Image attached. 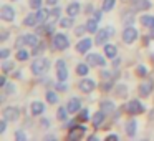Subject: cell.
I'll return each instance as SVG.
<instances>
[{
  "label": "cell",
  "mask_w": 154,
  "mask_h": 141,
  "mask_svg": "<svg viewBox=\"0 0 154 141\" xmlns=\"http://www.w3.org/2000/svg\"><path fill=\"white\" fill-rule=\"evenodd\" d=\"M48 68H50V61H48L47 58H37V60L32 63V71H33V75H37V77L45 75L48 71Z\"/></svg>",
  "instance_id": "obj_1"
},
{
  "label": "cell",
  "mask_w": 154,
  "mask_h": 141,
  "mask_svg": "<svg viewBox=\"0 0 154 141\" xmlns=\"http://www.w3.org/2000/svg\"><path fill=\"white\" fill-rule=\"evenodd\" d=\"M68 45H70V40L66 38V35L55 33V37H53V47L57 48V50H66Z\"/></svg>",
  "instance_id": "obj_2"
},
{
  "label": "cell",
  "mask_w": 154,
  "mask_h": 141,
  "mask_svg": "<svg viewBox=\"0 0 154 141\" xmlns=\"http://www.w3.org/2000/svg\"><path fill=\"white\" fill-rule=\"evenodd\" d=\"M86 133V128L83 126V124H80V126H73L70 128V131H68V139L70 141H78L83 138V134Z\"/></svg>",
  "instance_id": "obj_3"
},
{
  "label": "cell",
  "mask_w": 154,
  "mask_h": 141,
  "mask_svg": "<svg viewBox=\"0 0 154 141\" xmlns=\"http://www.w3.org/2000/svg\"><path fill=\"white\" fill-rule=\"evenodd\" d=\"M126 110H128L129 114H141L144 111V106L141 105L139 100H133V101H129V103L126 105Z\"/></svg>",
  "instance_id": "obj_4"
},
{
  "label": "cell",
  "mask_w": 154,
  "mask_h": 141,
  "mask_svg": "<svg viewBox=\"0 0 154 141\" xmlns=\"http://www.w3.org/2000/svg\"><path fill=\"white\" fill-rule=\"evenodd\" d=\"M2 114H4V118L7 121H17L18 116H20V111H18V108H15V106H7Z\"/></svg>",
  "instance_id": "obj_5"
},
{
  "label": "cell",
  "mask_w": 154,
  "mask_h": 141,
  "mask_svg": "<svg viewBox=\"0 0 154 141\" xmlns=\"http://www.w3.org/2000/svg\"><path fill=\"white\" fill-rule=\"evenodd\" d=\"M57 77H58V80L66 81V78H68V68H66L65 60H58L57 61Z\"/></svg>",
  "instance_id": "obj_6"
},
{
  "label": "cell",
  "mask_w": 154,
  "mask_h": 141,
  "mask_svg": "<svg viewBox=\"0 0 154 141\" xmlns=\"http://www.w3.org/2000/svg\"><path fill=\"white\" fill-rule=\"evenodd\" d=\"M0 18H2L4 22H14V18H15L14 8H12L10 5H4L2 10H0Z\"/></svg>",
  "instance_id": "obj_7"
},
{
  "label": "cell",
  "mask_w": 154,
  "mask_h": 141,
  "mask_svg": "<svg viewBox=\"0 0 154 141\" xmlns=\"http://www.w3.org/2000/svg\"><path fill=\"white\" fill-rule=\"evenodd\" d=\"M137 38V30L134 27H126V30L123 32V42L124 43H133Z\"/></svg>",
  "instance_id": "obj_8"
},
{
  "label": "cell",
  "mask_w": 154,
  "mask_h": 141,
  "mask_svg": "<svg viewBox=\"0 0 154 141\" xmlns=\"http://www.w3.org/2000/svg\"><path fill=\"white\" fill-rule=\"evenodd\" d=\"M78 88H80L83 93H91V91L96 88V83H94V80H90V78H85V80H81L80 83H78Z\"/></svg>",
  "instance_id": "obj_9"
},
{
  "label": "cell",
  "mask_w": 154,
  "mask_h": 141,
  "mask_svg": "<svg viewBox=\"0 0 154 141\" xmlns=\"http://www.w3.org/2000/svg\"><path fill=\"white\" fill-rule=\"evenodd\" d=\"M86 61L90 65H100V67H104V65H106V60H104L103 57H101V55H96V53H90L86 57Z\"/></svg>",
  "instance_id": "obj_10"
},
{
  "label": "cell",
  "mask_w": 154,
  "mask_h": 141,
  "mask_svg": "<svg viewBox=\"0 0 154 141\" xmlns=\"http://www.w3.org/2000/svg\"><path fill=\"white\" fill-rule=\"evenodd\" d=\"M109 32L106 30V28H103V30L96 32V38H94V43L96 45H106V40L109 38Z\"/></svg>",
  "instance_id": "obj_11"
},
{
  "label": "cell",
  "mask_w": 154,
  "mask_h": 141,
  "mask_svg": "<svg viewBox=\"0 0 154 141\" xmlns=\"http://www.w3.org/2000/svg\"><path fill=\"white\" fill-rule=\"evenodd\" d=\"M151 8V2L149 0H134L133 4V12H143Z\"/></svg>",
  "instance_id": "obj_12"
},
{
  "label": "cell",
  "mask_w": 154,
  "mask_h": 141,
  "mask_svg": "<svg viewBox=\"0 0 154 141\" xmlns=\"http://www.w3.org/2000/svg\"><path fill=\"white\" fill-rule=\"evenodd\" d=\"M91 48V40L90 38H83L76 43V52L78 53H86L88 50Z\"/></svg>",
  "instance_id": "obj_13"
},
{
  "label": "cell",
  "mask_w": 154,
  "mask_h": 141,
  "mask_svg": "<svg viewBox=\"0 0 154 141\" xmlns=\"http://www.w3.org/2000/svg\"><path fill=\"white\" fill-rule=\"evenodd\" d=\"M151 91H152V81L151 80H147V81H144V83L139 85V95L141 96H149Z\"/></svg>",
  "instance_id": "obj_14"
},
{
  "label": "cell",
  "mask_w": 154,
  "mask_h": 141,
  "mask_svg": "<svg viewBox=\"0 0 154 141\" xmlns=\"http://www.w3.org/2000/svg\"><path fill=\"white\" fill-rule=\"evenodd\" d=\"M80 106H81V100H78V98H71L70 101H68L66 108L70 113H76V111H80Z\"/></svg>",
  "instance_id": "obj_15"
},
{
  "label": "cell",
  "mask_w": 154,
  "mask_h": 141,
  "mask_svg": "<svg viewBox=\"0 0 154 141\" xmlns=\"http://www.w3.org/2000/svg\"><path fill=\"white\" fill-rule=\"evenodd\" d=\"M43 111H45V105L42 101H33L32 103V114L33 116H40Z\"/></svg>",
  "instance_id": "obj_16"
},
{
  "label": "cell",
  "mask_w": 154,
  "mask_h": 141,
  "mask_svg": "<svg viewBox=\"0 0 154 141\" xmlns=\"http://www.w3.org/2000/svg\"><path fill=\"white\" fill-rule=\"evenodd\" d=\"M104 116H106V113H104L103 110L98 111V113H94V114H93V118H91V121H93V126H94V128L100 126V124L104 121Z\"/></svg>",
  "instance_id": "obj_17"
},
{
  "label": "cell",
  "mask_w": 154,
  "mask_h": 141,
  "mask_svg": "<svg viewBox=\"0 0 154 141\" xmlns=\"http://www.w3.org/2000/svg\"><path fill=\"white\" fill-rule=\"evenodd\" d=\"M66 14L70 15V17H76V15L80 14V4H78V2H71L66 7Z\"/></svg>",
  "instance_id": "obj_18"
},
{
  "label": "cell",
  "mask_w": 154,
  "mask_h": 141,
  "mask_svg": "<svg viewBox=\"0 0 154 141\" xmlns=\"http://www.w3.org/2000/svg\"><path fill=\"white\" fill-rule=\"evenodd\" d=\"M136 128H137V123L134 120H129L126 123V134L128 136H134L136 134Z\"/></svg>",
  "instance_id": "obj_19"
},
{
  "label": "cell",
  "mask_w": 154,
  "mask_h": 141,
  "mask_svg": "<svg viewBox=\"0 0 154 141\" xmlns=\"http://www.w3.org/2000/svg\"><path fill=\"white\" fill-rule=\"evenodd\" d=\"M25 37V45H28V47H37L38 45V38H37V35H33V33H27V35H23Z\"/></svg>",
  "instance_id": "obj_20"
},
{
  "label": "cell",
  "mask_w": 154,
  "mask_h": 141,
  "mask_svg": "<svg viewBox=\"0 0 154 141\" xmlns=\"http://www.w3.org/2000/svg\"><path fill=\"white\" fill-rule=\"evenodd\" d=\"M98 18L94 17V18H90V20H88V24H86V28H88V32H90V33H96L98 32Z\"/></svg>",
  "instance_id": "obj_21"
},
{
  "label": "cell",
  "mask_w": 154,
  "mask_h": 141,
  "mask_svg": "<svg viewBox=\"0 0 154 141\" xmlns=\"http://www.w3.org/2000/svg\"><path fill=\"white\" fill-rule=\"evenodd\" d=\"M141 24L146 28H154V17H151V15H143V17H141Z\"/></svg>",
  "instance_id": "obj_22"
},
{
  "label": "cell",
  "mask_w": 154,
  "mask_h": 141,
  "mask_svg": "<svg viewBox=\"0 0 154 141\" xmlns=\"http://www.w3.org/2000/svg\"><path fill=\"white\" fill-rule=\"evenodd\" d=\"M101 110H103L106 114L113 113V111H114V103H113V101H109V100H106V101H101Z\"/></svg>",
  "instance_id": "obj_23"
},
{
  "label": "cell",
  "mask_w": 154,
  "mask_h": 141,
  "mask_svg": "<svg viewBox=\"0 0 154 141\" xmlns=\"http://www.w3.org/2000/svg\"><path fill=\"white\" fill-rule=\"evenodd\" d=\"M48 15H50V12H48L47 8H38L37 10V18H38L40 24H45V22H47Z\"/></svg>",
  "instance_id": "obj_24"
},
{
  "label": "cell",
  "mask_w": 154,
  "mask_h": 141,
  "mask_svg": "<svg viewBox=\"0 0 154 141\" xmlns=\"http://www.w3.org/2000/svg\"><path fill=\"white\" fill-rule=\"evenodd\" d=\"M37 22H38L37 14H30V15H27V17H25L23 24L27 25V27H35V24H37Z\"/></svg>",
  "instance_id": "obj_25"
},
{
  "label": "cell",
  "mask_w": 154,
  "mask_h": 141,
  "mask_svg": "<svg viewBox=\"0 0 154 141\" xmlns=\"http://www.w3.org/2000/svg\"><path fill=\"white\" fill-rule=\"evenodd\" d=\"M104 53H106L108 58H114L116 57V47L114 45H104Z\"/></svg>",
  "instance_id": "obj_26"
},
{
  "label": "cell",
  "mask_w": 154,
  "mask_h": 141,
  "mask_svg": "<svg viewBox=\"0 0 154 141\" xmlns=\"http://www.w3.org/2000/svg\"><path fill=\"white\" fill-rule=\"evenodd\" d=\"M123 24L126 25V27H133V24H134V15H133V12L124 15V17H123Z\"/></svg>",
  "instance_id": "obj_27"
},
{
  "label": "cell",
  "mask_w": 154,
  "mask_h": 141,
  "mask_svg": "<svg viewBox=\"0 0 154 141\" xmlns=\"http://www.w3.org/2000/svg\"><path fill=\"white\" fill-rule=\"evenodd\" d=\"M47 101L48 103H58V95L55 91H47Z\"/></svg>",
  "instance_id": "obj_28"
},
{
  "label": "cell",
  "mask_w": 154,
  "mask_h": 141,
  "mask_svg": "<svg viewBox=\"0 0 154 141\" xmlns=\"http://www.w3.org/2000/svg\"><path fill=\"white\" fill-rule=\"evenodd\" d=\"M66 113H70V111H68V108H60V110H58V113H57L58 120H60V121H65V120L68 118Z\"/></svg>",
  "instance_id": "obj_29"
},
{
  "label": "cell",
  "mask_w": 154,
  "mask_h": 141,
  "mask_svg": "<svg viewBox=\"0 0 154 141\" xmlns=\"http://www.w3.org/2000/svg\"><path fill=\"white\" fill-rule=\"evenodd\" d=\"M114 4H116V0H104V2H103V10H104V12L113 10Z\"/></svg>",
  "instance_id": "obj_30"
},
{
  "label": "cell",
  "mask_w": 154,
  "mask_h": 141,
  "mask_svg": "<svg viewBox=\"0 0 154 141\" xmlns=\"http://www.w3.org/2000/svg\"><path fill=\"white\" fill-rule=\"evenodd\" d=\"M76 73L78 75H81V77H85V75H88V65H85V63H80L76 67Z\"/></svg>",
  "instance_id": "obj_31"
},
{
  "label": "cell",
  "mask_w": 154,
  "mask_h": 141,
  "mask_svg": "<svg viewBox=\"0 0 154 141\" xmlns=\"http://www.w3.org/2000/svg\"><path fill=\"white\" fill-rule=\"evenodd\" d=\"M28 57H30V53H28L27 50H18V52H17V60H20V61L27 60Z\"/></svg>",
  "instance_id": "obj_32"
},
{
  "label": "cell",
  "mask_w": 154,
  "mask_h": 141,
  "mask_svg": "<svg viewBox=\"0 0 154 141\" xmlns=\"http://www.w3.org/2000/svg\"><path fill=\"white\" fill-rule=\"evenodd\" d=\"M118 90H116V95L118 96H121V98H124L128 95V90H126V86H124V85H119V86H116Z\"/></svg>",
  "instance_id": "obj_33"
},
{
  "label": "cell",
  "mask_w": 154,
  "mask_h": 141,
  "mask_svg": "<svg viewBox=\"0 0 154 141\" xmlns=\"http://www.w3.org/2000/svg\"><path fill=\"white\" fill-rule=\"evenodd\" d=\"M60 25H61V27H63V28H70V27H73V18H63V20H61L60 22Z\"/></svg>",
  "instance_id": "obj_34"
},
{
  "label": "cell",
  "mask_w": 154,
  "mask_h": 141,
  "mask_svg": "<svg viewBox=\"0 0 154 141\" xmlns=\"http://www.w3.org/2000/svg\"><path fill=\"white\" fill-rule=\"evenodd\" d=\"M55 88H57L58 91H66V90H68V85L65 83V81H61V80H60L57 85H55Z\"/></svg>",
  "instance_id": "obj_35"
},
{
  "label": "cell",
  "mask_w": 154,
  "mask_h": 141,
  "mask_svg": "<svg viewBox=\"0 0 154 141\" xmlns=\"http://www.w3.org/2000/svg\"><path fill=\"white\" fill-rule=\"evenodd\" d=\"M42 2L43 0H30V7L33 10H38V8H42Z\"/></svg>",
  "instance_id": "obj_36"
},
{
  "label": "cell",
  "mask_w": 154,
  "mask_h": 141,
  "mask_svg": "<svg viewBox=\"0 0 154 141\" xmlns=\"http://www.w3.org/2000/svg\"><path fill=\"white\" fill-rule=\"evenodd\" d=\"M2 70H4V71L14 70V61H4V63H2Z\"/></svg>",
  "instance_id": "obj_37"
},
{
  "label": "cell",
  "mask_w": 154,
  "mask_h": 141,
  "mask_svg": "<svg viewBox=\"0 0 154 141\" xmlns=\"http://www.w3.org/2000/svg\"><path fill=\"white\" fill-rule=\"evenodd\" d=\"M88 114H90V113H88V110H81L80 114H78V120H80V121H86L88 118H90Z\"/></svg>",
  "instance_id": "obj_38"
},
{
  "label": "cell",
  "mask_w": 154,
  "mask_h": 141,
  "mask_svg": "<svg viewBox=\"0 0 154 141\" xmlns=\"http://www.w3.org/2000/svg\"><path fill=\"white\" fill-rule=\"evenodd\" d=\"M86 30H88V28H86V25H80V27H76V28H75V35H78V37H80V35H83Z\"/></svg>",
  "instance_id": "obj_39"
},
{
  "label": "cell",
  "mask_w": 154,
  "mask_h": 141,
  "mask_svg": "<svg viewBox=\"0 0 154 141\" xmlns=\"http://www.w3.org/2000/svg\"><path fill=\"white\" fill-rule=\"evenodd\" d=\"M146 75H147V68L146 67H143V65L137 67V77H146Z\"/></svg>",
  "instance_id": "obj_40"
},
{
  "label": "cell",
  "mask_w": 154,
  "mask_h": 141,
  "mask_svg": "<svg viewBox=\"0 0 154 141\" xmlns=\"http://www.w3.org/2000/svg\"><path fill=\"white\" fill-rule=\"evenodd\" d=\"M15 138H17L18 141H25V139H27V136H25V133L22 130H18L17 133H15Z\"/></svg>",
  "instance_id": "obj_41"
},
{
  "label": "cell",
  "mask_w": 154,
  "mask_h": 141,
  "mask_svg": "<svg viewBox=\"0 0 154 141\" xmlns=\"http://www.w3.org/2000/svg\"><path fill=\"white\" fill-rule=\"evenodd\" d=\"M43 50H45V43L42 42V43H38V45H37V48L33 50V53H35V55H38V53H42Z\"/></svg>",
  "instance_id": "obj_42"
},
{
  "label": "cell",
  "mask_w": 154,
  "mask_h": 141,
  "mask_svg": "<svg viewBox=\"0 0 154 141\" xmlns=\"http://www.w3.org/2000/svg\"><path fill=\"white\" fill-rule=\"evenodd\" d=\"M5 88H7V90H5L7 93H15V85L14 83H7V85H5Z\"/></svg>",
  "instance_id": "obj_43"
},
{
  "label": "cell",
  "mask_w": 154,
  "mask_h": 141,
  "mask_svg": "<svg viewBox=\"0 0 154 141\" xmlns=\"http://www.w3.org/2000/svg\"><path fill=\"white\" fill-rule=\"evenodd\" d=\"M101 77H103L104 80H109L111 73H109V71H108V70H103V71H101Z\"/></svg>",
  "instance_id": "obj_44"
},
{
  "label": "cell",
  "mask_w": 154,
  "mask_h": 141,
  "mask_svg": "<svg viewBox=\"0 0 154 141\" xmlns=\"http://www.w3.org/2000/svg\"><path fill=\"white\" fill-rule=\"evenodd\" d=\"M22 45H25V37H20L17 40V48H22Z\"/></svg>",
  "instance_id": "obj_45"
},
{
  "label": "cell",
  "mask_w": 154,
  "mask_h": 141,
  "mask_svg": "<svg viewBox=\"0 0 154 141\" xmlns=\"http://www.w3.org/2000/svg\"><path fill=\"white\" fill-rule=\"evenodd\" d=\"M5 123H7V120H5V118L0 121V133H4V131H5Z\"/></svg>",
  "instance_id": "obj_46"
},
{
  "label": "cell",
  "mask_w": 154,
  "mask_h": 141,
  "mask_svg": "<svg viewBox=\"0 0 154 141\" xmlns=\"http://www.w3.org/2000/svg\"><path fill=\"white\" fill-rule=\"evenodd\" d=\"M8 53H10V52H8L7 48H4V50L0 52V57H2V58H7V57H8Z\"/></svg>",
  "instance_id": "obj_47"
},
{
  "label": "cell",
  "mask_w": 154,
  "mask_h": 141,
  "mask_svg": "<svg viewBox=\"0 0 154 141\" xmlns=\"http://www.w3.org/2000/svg\"><path fill=\"white\" fill-rule=\"evenodd\" d=\"M50 15H51V17H58V15H60V8H55V10H51Z\"/></svg>",
  "instance_id": "obj_48"
},
{
  "label": "cell",
  "mask_w": 154,
  "mask_h": 141,
  "mask_svg": "<svg viewBox=\"0 0 154 141\" xmlns=\"http://www.w3.org/2000/svg\"><path fill=\"white\" fill-rule=\"evenodd\" d=\"M103 90H104V91H109V90H111V83H109V81L103 85Z\"/></svg>",
  "instance_id": "obj_49"
},
{
  "label": "cell",
  "mask_w": 154,
  "mask_h": 141,
  "mask_svg": "<svg viewBox=\"0 0 154 141\" xmlns=\"http://www.w3.org/2000/svg\"><path fill=\"white\" fill-rule=\"evenodd\" d=\"M7 38H8V32H4V33H2V37H0V40H2V42H5Z\"/></svg>",
  "instance_id": "obj_50"
},
{
  "label": "cell",
  "mask_w": 154,
  "mask_h": 141,
  "mask_svg": "<svg viewBox=\"0 0 154 141\" xmlns=\"http://www.w3.org/2000/svg\"><path fill=\"white\" fill-rule=\"evenodd\" d=\"M7 85V80H5V77H2L0 78V86H5Z\"/></svg>",
  "instance_id": "obj_51"
},
{
  "label": "cell",
  "mask_w": 154,
  "mask_h": 141,
  "mask_svg": "<svg viewBox=\"0 0 154 141\" xmlns=\"http://www.w3.org/2000/svg\"><path fill=\"white\" fill-rule=\"evenodd\" d=\"M106 139H119V136H118V134H109Z\"/></svg>",
  "instance_id": "obj_52"
},
{
  "label": "cell",
  "mask_w": 154,
  "mask_h": 141,
  "mask_svg": "<svg viewBox=\"0 0 154 141\" xmlns=\"http://www.w3.org/2000/svg\"><path fill=\"white\" fill-rule=\"evenodd\" d=\"M119 61H121V60H119V58H116V60H114V61H113V65H114V68H118V67H119Z\"/></svg>",
  "instance_id": "obj_53"
},
{
  "label": "cell",
  "mask_w": 154,
  "mask_h": 141,
  "mask_svg": "<svg viewBox=\"0 0 154 141\" xmlns=\"http://www.w3.org/2000/svg\"><path fill=\"white\" fill-rule=\"evenodd\" d=\"M106 30L109 32V35L113 37V33H114V28H113V27H106Z\"/></svg>",
  "instance_id": "obj_54"
},
{
  "label": "cell",
  "mask_w": 154,
  "mask_h": 141,
  "mask_svg": "<svg viewBox=\"0 0 154 141\" xmlns=\"http://www.w3.org/2000/svg\"><path fill=\"white\" fill-rule=\"evenodd\" d=\"M86 12H88V14H91V12H93V5H88V8H86Z\"/></svg>",
  "instance_id": "obj_55"
},
{
  "label": "cell",
  "mask_w": 154,
  "mask_h": 141,
  "mask_svg": "<svg viewBox=\"0 0 154 141\" xmlns=\"http://www.w3.org/2000/svg\"><path fill=\"white\" fill-rule=\"evenodd\" d=\"M47 2H48L50 5H55V4H57V0H47Z\"/></svg>",
  "instance_id": "obj_56"
},
{
  "label": "cell",
  "mask_w": 154,
  "mask_h": 141,
  "mask_svg": "<svg viewBox=\"0 0 154 141\" xmlns=\"http://www.w3.org/2000/svg\"><path fill=\"white\" fill-rule=\"evenodd\" d=\"M151 38H154V28H152V32H151Z\"/></svg>",
  "instance_id": "obj_57"
}]
</instances>
